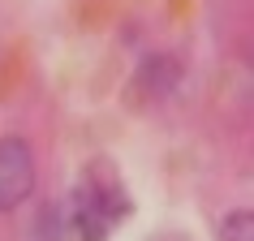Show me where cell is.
<instances>
[{
  "mask_svg": "<svg viewBox=\"0 0 254 241\" xmlns=\"http://www.w3.org/2000/svg\"><path fill=\"white\" fill-rule=\"evenodd\" d=\"M69 237L73 241H108V233L129 215V194L117 181L112 164H95L78 181V189L65 198Z\"/></svg>",
  "mask_w": 254,
  "mask_h": 241,
  "instance_id": "cell-1",
  "label": "cell"
},
{
  "mask_svg": "<svg viewBox=\"0 0 254 241\" xmlns=\"http://www.w3.org/2000/svg\"><path fill=\"white\" fill-rule=\"evenodd\" d=\"M35 194V155L22 134L0 138V215L17 211Z\"/></svg>",
  "mask_w": 254,
  "mask_h": 241,
  "instance_id": "cell-2",
  "label": "cell"
},
{
  "mask_svg": "<svg viewBox=\"0 0 254 241\" xmlns=\"http://www.w3.org/2000/svg\"><path fill=\"white\" fill-rule=\"evenodd\" d=\"M181 78H186V60L177 52H147L138 60V69H134L129 91H134L138 99H147V104H160V99H168V95L181 86Z\"/></svg>",
  "mask_w": 254,
  "mask_h": 241,
  "instance_id": "cell-3",
  "label": "cell"
},
{
  "mask_svg": "<svg viewBox=\"0 0 254 241\" xmlns=\"http://www.w3.org/2000/svg\"><path fill=\"white\" fill-rule=\"evenodd\" d=\"M39 241H73V237H69L65 202H48V207L39 211Z\"/></svg>",
  "mask_w": 254,
  "mask_h": 241,
  "instance_id": "cell-4",
  "label": "cell"
},
{
  "mask_svg": "<svg viewBox=\"0 0 254 241\" xmlns=\"http://www.w3.org/2000/svg\"><path fill=\"white\" fill-rule=\"evenodd\" d=\"M220 241H254V211H228L220 220Z\"/></svg>",
  "mask_w": 254,
  "mask_h": 241,
  "instance_id": "cell-5",
  "label": "cell"
}]
</instances>
